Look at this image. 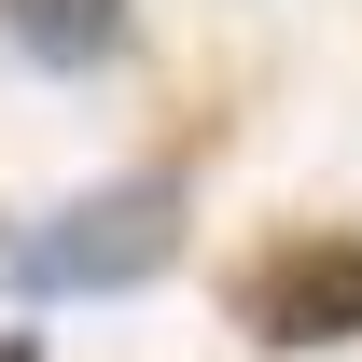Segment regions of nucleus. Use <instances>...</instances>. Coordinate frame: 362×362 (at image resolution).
<instances>
[{
  "label": "nucleus",
  "instance_id": "4",
  "mask_svg": "<svg viewBox=\"0 0 362 362\" xmlns=\"http://www.w3.org/2000/svg\"><path fill=\"white\" fill-rule=\"evenodd\" d=\"M0 362H42V349H28V334H0Z\"/></svg>",
  "mask_w": 362,
  "mask_h": 362
},
{
  "label": "nucleus",
  "instance_id": "2",
  "mask_svg": "<svg viewBox=\"0 0 362 362\" xmlns=\"http://www.w3.org/2000/svg\"><path fill=\"white\" fill-rule=\"evenodd\" d=\"M237 334L251 349H349L362 334V237H279L237 265Z\"/></svg>",
  "mask_w": 362,
  "mask_h": 362
},
{
  "label": "nucleus",
  "instance_id": "3",
  "mask_svg": "<svg viewBox=\"0 0 362 362\" xmlns=\"http://www.w3.org/2000/svg\"><path fill=\"white\" fill-rule=\"evenodd\" d=\"M0 28H14L28 56H112L126 0H0Z\"/></svg>",
  "mask_w": 362,
  "mask_h": 362
},
{
  "label": "nucleus",
  "instance_id": "1",
  "mask_svg": "<svg viewBox=\"0 0 362 362\" xmlns=\"http://www.w3.org/2000/svg\"><path fill=\"white\" fill-rule=\"evenodd\" d=\"M181 265V181L168 168H126V181H98V195H70L28 251H14V279L28 293H139V279H168Z\"/></svg>",
  "mask_w": 362,
  "mask_h": 362
}]
</instances>
